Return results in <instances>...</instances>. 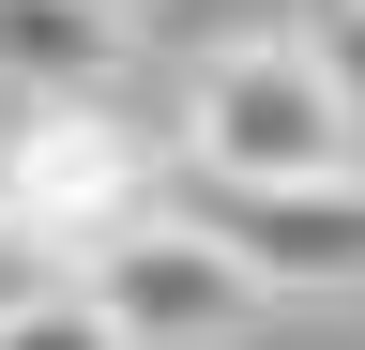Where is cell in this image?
<instances>
[{"instance_id": "obj_6", "label": "cell", "mask_w": 365, "mask_h": 350, "mask_svg": "<svg viewBox=\"0 0 365 350\" xmlns=\"http://www.w3.org/2000/svg\"><path fill=\"white\" fill-rule=\"evenodd\" d=\"M0 350H137V335H122L76 274H31V289H0Z\"/></svg>"}, {"instance_id": "obj_1", "label": "cell", "mask_w": 365, "mask_h": 350, "mask_svg": "<svg viewBox=\"0 0 365 350\" xmlns=\"http://www.w3.org/2000/svg\"><path fill=\"white\" fill-rule=\"evenodd\" d=\"M182 153L213 168V183H304V168H365V92L335 46H289V31H259V46H213L198 92H182Z\"/></svg>"}, {"instance_id": "obj_2", "label": "cell", "mask_w": 365, "mask_h": 350, "mask_svg": "<svg viewBox=\"0 0 365 350\" xmlns=\"http://www.w3.org/2000/svg\"><path fill=\"white\" fill-rule=\"evenodd\" d=\"M76 289L107 304L137 350H228V335H259V304H274V274L228 244V213H122V229L76 259Z\"/></svg>"}, {"instance_id": "obj_4", "label": "cell", "mask_w": 365, "mask_h": 350, "mask_svg": "<svg viewBox=\"0 0 365 350\" xmlns=\"http://www.w3.org/2000/svg\"><path fill=\"white\" fill-rule=\"evenodd\" d=\"M228 244L274 289H350L365 274V168H304V183H228Z\"/></svg>"}, {"instance_id": "obj_3", "label": "cell", "mask_w": 365, "mask_h": 350, "mask_svg": "<svg viewBox=\"0 0 365 350\" xmlns=\"http://www.w3.org/2000/svg\"><path fill=\"white\" fill-rule=\"evenodd\" d=\"M122 213H153V198H137V138H122V107H107V92H76V107H16V138H0V229H31V244L76 274Z\"/></svg>"}, {"instance_id": "obj_5", "label": "cell", "mask_w": 365, "mask_h": 350, "mask_svg": "<svg viewBox=\"0 0 365 350\" xmlns=\"http://www.w3.org/2000/svg\"><path fill=\"white\" fill-rule=\"evenodd\" d=\"M122 92V0H0V122Z\"/></svg>"}]
</instances>
